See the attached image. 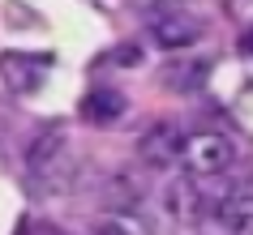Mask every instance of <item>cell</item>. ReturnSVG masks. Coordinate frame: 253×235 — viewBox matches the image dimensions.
I'll use <instances>...</instances> for the list:
<instances>
[{
    "mask_svg": "<svg viewBox=\"0 0 253 235\" xmlns=\"http://www.w3.org/2000/svg\"><path fill=\"white\" fill-rule=\"evenodd\" d=\"M180 171L193 175V180H214V175H227L232 163H236V145L227 133H214V129H198V133H185L180 141Z\"/></svg>",
    "mask_w": 253,
    "mask_h": 235,
    "instance_id": "obj_1",
    "label": "cell"
},
{
    "mask_svg": "<svg viewBox=\"0 0 253 235\" xmlns=\"http://www.w3.org/2000/svg\"><path fill=\"white\" fill-rule=\"evenodd\" d=\"M26 175L35 188L43 193H56L69 175V133L65 124H47V129L30 141L26 150Z\"/></svg>",
    "mask_w": 253,
    "mask_h": 235,
    "instance_id": "obj_2",
    "label": "cell"
},
{
    "mask_svg": "<svg viewBox=\"0 0 253 235\" xmlns=\"http://www.w3.org/2000/svg\"><path fill=\"white\" fill-rule=\"evenodd\" d=\"M150 39L159 43V47H168V52H180V47L202 39V17L189 13L185 4L159 9V13H150Z\"/></svg>",
    "mask_w": 253,
    "mask_h": 235,
    "instance_id": "obj_3",
    "label": "cell"
},
{
    "mask_svg": "<svg viewBox=\"0 0 253 235\" xmlns=\"http://www.w3.org/2000/svg\"><path fill=\"white\" fill-rule=\"evenodd\" d=\"M52 73V56L39 52H4L0 56V77L13 94H35Z\"/></svg>",
    "mask_w": 253,
    "mask_h": 235,
    "instance_id": "obj_4",
    "label": "cell"
},
{
    "mask_svg": "<svg viewBox=\"0 0 253 235\" xmlns=\"http://www.w3.org/2000/svg\"><path fill=\"white\" fill-rule=\"evenodd\" d=\"M206 218H214L227 235H253V188H240L236 184V188L219 193L211 201Z\"/></svg>",
    "mask_w": 253,
    "mask_h": 235,
    "instance_id": "obj_5",
    "label": "cell"
},
{
    "mask_svg": "<svg viewBox=\"0 0 253 235\" xmlns=\"http://www.w3.org/2000/svg\"><path fill=\"white\" fill-rule=\"evenodd\" d=\"M180 141H185V133H180V129H172V124H155V129L142 133L137 154H142V163H150V167H163V163H176V158H180Z\"/></svg>",
    "mask_w": 253,
    "mask_h": 235,
    "instance_id": "obj_6",
    "label": "cell"
},
{
    "mask_svg": "<svg viewBox=\"0 0 253 235\" xmlns=\"http://www.w3.org/2000/svg\"><path fill=\"white\" fill-rule=\"evenodd\" d=\"M211 201H214V197H202V193H198V180H193V175L172 180V184H168V197H163L168 214H176V218H198V214H211Z\"/></svg>",
    "mask_w": 253,
    "mask_h": 235,
    "instance_id": "obj_7",
    "label": "cell"
},
{
    "mask_svg": "<svg viewBox=\"0 0 253 235\" xmlns=\"http://www.w3.org/2000/svg\"><path fill=\"white\" fill-rule=\"evenodd\" d=\"M94 235H155V231L137 209H112V214H99Z\"/></svg>",
    "mask_w": 253,
    "mask_h": 235,
    "instance_id": "obj_8",
    "label": "cell"
},
{
    "mask_svg": "<svg viewBox=\"0 0 253 235\" xmlns=\"http://www.w3.org/2000/svg\"><path fill=\"white\" fill-rule=\"evenodd\" d=\"M206 73L202 60H172V65L163 68V86H172V90H193Z\"/></svg>",
    "mask_w": 253,
    "mask_h": 235,
    "instance_id": "obj_9",
    "label": "cell"
},
{
    "mask_svg": "<svg viewBox=\"0 0 253 235\" xmlns=\"http://www.w3.org/2000/svg\"><path fill=\"white\" fill-rule=\"evenodd\" d=\"M86 116L90 120H116V116H125V99L116 90H94L86 99Z\"/></svg>",
    "mask_w": 253,
    "mask_h": 235,
    "instance_id": "obj_10",
    "label": "cell"
}]
</instances>
